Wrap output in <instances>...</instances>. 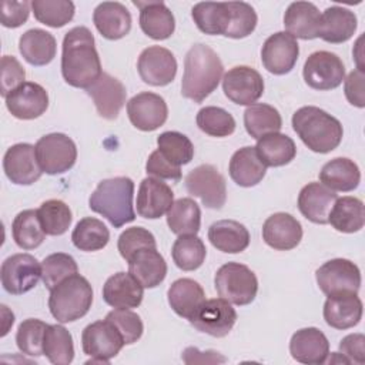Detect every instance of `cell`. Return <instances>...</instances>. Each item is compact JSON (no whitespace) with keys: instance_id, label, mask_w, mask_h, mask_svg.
<instances>
[{"instance_id":"obj_8","label":"cell","mask_w":365,"mask_h":365,"mask_svg":"<svg viewBox=\"0 0 365 365\" xmlns=\"http://www.w3.org/2000/svg\"><path fill=\"white\" fill-rule=\"evenodd\" d=\"M81 345L86 355L91 356L87 364H110L125 345L118 329L107 319L87 325L81 334Z\"/></svg>"},{"instance_id":"obj_25","label":"cell","mask_w":365,"mask_h":365,"mask_svg":"<svg viewBox=\"0 0 365 365\" xmlns=\"http://www.w3.org/2000/svg\"><path fill=\"white\" fill-rule=\"evenodd\" d=\"M338 195L321 182H308L298 195V210L315 224H328V217Z\"/></svg>"},{"instance_id":"obj_21","label":"cell","mask_w":365,"mask_h":365,"mask_svg":"<svg viewBox=\"0 0 365 365\" xmlns=\"http://www.w3.org/2000/svg\"><path fill=\"white\" fill-rule=\"evenodd\" d=\"M174 202L173 190L158 178L147 177L140 182L137 192V212L143 218L163 217Z\"/></svg>"},{"instance_id":"obj_47","label":"cell","mask_w":365,"mask_h":365,"mask_svg":"<svg viewBox=\"0 0 365 365\" xmlns=\"http://www.w3.org/2000/svg\"><path fill=\"white\" fill-rule=\"evenodd\" d=\"M31 9L37 21L57 29L66 26L74 17V3L70 0H33Z\"/></svg>"},{"instance_id":"obj_11","label":"cell","mask_w":365,"mask_h":365,"mask_svg":"<svg viewBox=\"0 0 365 365\" xmlns=\"http://www.w3.org/2000/svg\"><path fill=\"white\" fill-rule=\"evenodd\" d=\"M317 284L325 295L344 292L356 294L361 287V271L349 259L334 258L322 264L315 272Z\"/></svg>"},{"instance_id":"obj_57","label":"cell","mask_w":365,"mask_h":365,"mask_svg":"<svg viewBox=\"0 0 365 365\" xmlns=\"http://www.w3.org/2000/svg\"><path fill=\"white\" fill-rule=\"evenodd\" d=\"M31 3L4 0L1 3V24L9 29H16L24 24L30 14Z\"/></svg>"},{"instance_id":"obj_46","label":"cell","mask_w":365,"mask_h":365,"mask_svg":"<svg viewBox=\"0 0 365 365\" xmlns=\"http://www.w3.org/2000/svg\"><path fill=\"white\" fill-rule=\"evenodd\" d=\"M160 154L173 165L181 167L188 164L194 157L191 140L178 131H164L157 137Z\"/></svg>"},{"instance_id":"obj_42","label":"cell","mask_w":365,"mask_h":365,"mask_svg":"<svg viewBox=\"0 0 365 365\" xmlns=\"http://www.w3.org/2000/svg\"><path fill=\"white\" fill-rule=\"evenodd\" d=\"M43 354L54 365H68L74 358L73 336L58 324L47 325L43 341Z\"/></svg>"},{"instance_id":"obj_20","label":"cell","mask_w":365,"mask_h":365,"mask_svg":"<svg viewBox=\"0 0 365 365\" xmlns=\"http://www.w3.org/2000/svg\"><path fill=\"white\" fill-rule=\"evenodd\" d=\"M87 94L93 98L97 113L106 120H115L118 117L127 97L124 84L108 73H103L87 88Z\"/></svg>"},{"instance_id":"obj_60","label":"cell","mask_w":365,"mask_h":365,"mask_svg":"<svg viewBox=\"0 0 365 365\" xmlns=\"http://www.w3.org/2000/svg\"><path fill=\"white\" fill-rule=\"evenodd\" d=\"M181 359L191 365V364H224L227 358L222 356L217 351H200L195 346H188L182 351Z\"/></svg>"},{"instance_id":"obj_3","label":"cell","mask_w":365,"mask_h":365,"mask_svg":"<svg viewBox=\"0 0 365 365\" xmlns=\"http://www.w3.org/2000/svg\"><path fill=\"white\" fill-rule=\"evenodd\" d=\"M292 128L311 151L319 154L335 150L344 134L339 120L315 106L298 108L292 114Z\"/></svg>"},{"instance_id":"obj_17","label":"cell","mask_w":365,"mask_h":365,"mask_svg":"<svg viewBox=\"0 0 365 365\" xmlns=\"http://www.w3.org/2000/svg\"><path fill=\"white\" fill-rule=\"evenodd\" d=\"M127 114L135 128L141 131H154L165 123L168 108L161 96L151 91H143L130 98L127 103Z\"/></svg>"},{"instance_id":"obj_44","label":"cell","mask_w":365,"mask_h":365,"mask_svg":"<svg viewBox=\"0 0 365 365\" xmlns=\"http://www.w3.org/2000/svg\"><path fill=\"white\" fill-rule=\"evenodd\" d=\"M14 242L23 250H34L46 238V232L38 220L37 210H24L16 215L11 224Z\"/></svg>"},{"instance_id":"obj_28","label":"cell","mask_w":365,"mask_h":365,"mask_svg":"<svg viewBox=\"0 0 365 365\" xmlns=\"http://www.w3.org/2000/svg\"><path fill=\"white\" fill-rule=\"evenodd\" d=\"M356 26L358 20L354 11L346 7L331 6L321 14L318 37L332 44L345 43L354 36Z\"/></svg>"},{"instance_id":"obj_43","label":"cell","mask_w":365,"mask_h":365,"mask_svg":"<svg viewBox=\"0 0 365 365\" xmlns=\"http://www.w3.org/2000/svg\"><path fill=\"white\" fill-rule=\"evenodd\" d=\"M110 231L106 224L94 217H86L80 220L73 232L71 241L80 251H98L108 244Z\"/></svg>"},{"instance_id":"obj_6","label":"cell","mask_w":365,"mask_h":365,"mask_svg":"<svg viewBox=\"0 0 365 365\" xmlns=\"http://www.w3.org/2000/svg\"><path fill=\"white\" fill-rule=\"evenodd\" d=\"M214 285L218 295L234 305L251 304L258 292L255 274L244 264L227 262L215 274Z\"/></svg>"},{"instance_id":"obj_51","label":"cell","mask_w":365,"mask_h":365,"mask_svg":"<svg viewBox=\"0 0 365 365\" xmlns=\"http://www.w3.org/2000/svg\"><path fill=\"white\" fill-rule=\"evenodd\" d=\"M46 322L29 318L24 319L17 329L16 334V344L19 349L29 355V356H41L43 354V341H44V332L47 329Z\"/></svg>"},{"instance_id":"obj_55","label":"cell","mask_w":365,"mask_h":365,"mask_svg":"<svg viewBox=\"0 0 365 365\" xmlns=\"http://www.w3.org/2000/svg\"><path fill=\"white\" fill-rule=\"evenodd\" d=\"M26 71L19 60L13 56L1 57V96L6 97L9 93L16 90L24 83Z\"/></svg>"},{"instance_id":"obj_24","label":"cell","mask_w":365,"mask_h":365,"mask_svg":"<svg viewBox=\"0 0 365 365\" xmlns=\"http://www.w3.org/2000/svg\"><path fill=\"white\" fill-rule=\"evenodd\" d=\"M144 297V287L130 272L111 275L103 287V299L113 308H137Z\"/></svg>"},{"instance_id":"obj_15","label":"cell","mask_w":365,"mask_h":365,"mask_svg":"<svg viewBox=\"0 0 365 365\" xmlns=\"http://www.w3.org/2000/svg\"><path fill=\"white\" fill-rule=\"evenodd\" d=\"M137 70L144 83L163 87L174 80L177 74V60L168 48L150 46L141 51Z\"/></svg>"},{"instance_id":"obj_37","label":"cell","mask_w":365,"mask_h":365,"mask_svg":"<svg viewBox=\"0 0 365 365\" xmlns=\"http://www.w3.org/2000/svg\"><path fill=\"white\" fill-rule=\"evenodd\" d=\"M191 16L200 31L211 36H225L230 26L231 11L227 1H201L192 7Z\"/></svg>"},{"instance_id":"obj_23","label":"cell","mask_w":365,"mask_h":365,"mask_svg":"<svg viewBox=\"0 0 365 365\" xmlns=\"http://www.w3.org/2000/svg\"><path fill=\"white\" fill-rule=\"evenodd\" d=\"M291 356L308 365L325 364L329 355V342L322 331L314 327L298 329L289 341Z\"/></svg>"},{"instance_id":"obj_26","label":"cell","mask_w":365,"mask_h":365,"mask_svg":"<svg viewBox=\"0 0 365 365\" xmlns=\"http://www.w3.org/2000/svg\"><path fill=\"white\" fill-rule=\"evenodd\" d=\"M362 301L356 294L344 292L328 295L324 304V319L335 329H348L359 324Z\"/></svg>"},{"instance_id":"obj_10","label":"cell","mask_w":365,"mask_h":365,"mask_svg":"<svg viewBox=\"0 0 365 365\" xmlns=\"http://www.w3.org/2000/svg\"><path fill=\"white\" fill-rule=\"evenodd\" d=\"M187 191L198 197L207 208L220 210L227 200L225 178L211 164H201L185 177Z\"/></svg>"},{"instance_id":"obj_39","label":"cell","mask_w":365,"mask_h":365,"mask_svg":"<svg viewBox=\"0 0 365 365\" xmlns=\"http://www.w3.org/2000/svg\"><path fill=\"white\" fill-rule=\"evenodd\" d=\"M328 222L339 232H356L364 227V202L356 197L336 198L328 217Z\"/></svg>"},{"instance_id":"obj_19","label":"cell","mask_w":365,"mask_h":365,"mask_svg":"<svg viewBox=\"0 0 365 365\" xmlns=\"http://www.w3.org/2000/svg\"><path fill=\"white\" fill-rule=\"evenodd\" d=\"M6 107L19 120H33L40 117L48 107L46 88L33 81H24L6 97Z\"/></svg>"},{"instance_id":"obj_30","label":"cell","mask_w":365,"mask_h":365,"mask_svg":"<svg viewBox=\"0 0 365 365\" xmlns=\"http://www.w3.org/2000/svg\"><path fill=\"white\" fill-rule=\"evenodd\" d=\"M128 272L137 278L144 288L160 285L167 275V262L157 248H143L128 261Z\"/></svg>"},{"instance_id":"obj_34","label":"cell","mask_w":365,"mask_h":365,"mask_svg":"<svg viewBox=\"0 0 365 365\" xmlns=\"http://www.w3.org/2000/svg\"><path fill=\"white\" fill-rule=\"evenodd\" d=\"M19 50L29 64L46 66L56 57L57 43L51 33L41 29H31L21 34Z\"/></svg>"},{"instance_id":"obj_36","label":"cell","mask_w":365,"mask_h":365,"mask_svg":"<svg viewBox=\"0 0 365 365\" xmlns=\"http://www.w3.org/2000/svg\"><path fill=\"white\" fill-rule=\"evenodd\" d=\"M319 181L332 191H352L359 185L361 171L356 163L345 157L328 161L319 171Z\"/></svg>"},{"instance_id":"obj_22","label":"cell","mask_w":365,"mask_h":365,"mask_svg":"<svg viewBox=\"0 0 365 365\" xmlns=\"http://www.w3.org/2000/svg\"><path fill=\"white\" fill-rule=\"evenodd\" d=\"M262 238L265 244L274 250H292L302 238L301 222L288 212H275L265 220L262 225Z\"/></svg>"},{"instance_id":"obj_48","label":"cell","mask_w":365,"mask_h":365,"mask_svg":"<svg viewBox=\"0 0 365 365\" xmlns=\"http://www.w3.org/2000/svg\"><path fill=\"white\" fill-rule=\"evenodd\" d=\"M38 220L41 227L47 235H63L73 220L71 210L61 200H47L44 201L38 210Z\"/></svg>"},{"instance_id":"obj_41","label":"cell","mask_w":365,"mask_h":365,"mask_svg":"<svg viewBox=\"0 0 365 365\" xmlns=\"http://www.w3.org/2000/svg\"><path fill=\"white\" fill-rule=\"evenodd\" d=\"M167 224L177 235H197L201 225V210L192 198H180L167 211Z\"/></svg>"},{"instance_id":"obj_31","label":"cell","mask_w":365,"mask_h":365,"mask_svg":"<svg viewBox=\"0 0 365 365\" xmlns=\"http://www.w3.org/2000/svg\"><path fill=\"white\" fill-rule=\"evenodd\" d=\"M321 13L309 1H294L284 14V26L288 34L302 40L318 37Z\"/></svg>"},{"instance_id":"obj_29","label":"cell","mask_w":365,"mask_h":365,"mask_svg":"<svg viewBox=\"0 0 365 365\" xmlns=\"http://www.w3.org/2000/svg\"><path fill=\"white\" fill-rule=\"evenodd\" d=\"M140 9V27L154 40H165L175 30V20L163 1H133Z\"/></svg>"},{"instance_id":"obj_38","label":"cell","mask_w":365,"mask_h":365,"mask_svg":"<svg viewBox=\"0 0 365 365\" xmlns=\"http://www.w3.org/2000/svg\"><path fill=\"white\" fill-rule=\"evenodd\" d=\"M255 150L267 167H282L297 155L294 140L281 133H272L258 138Z\"/></svg>"},{"instance_id":"obj_27","label":"cell","mask_w":365,"mask_h":365,"mask_svg":"<svg viewBox=\"0 0 365 365\" xmlns=\"http://www.w3.org/2000/svg\"><path fill=\"white\" fill-rule=\"evenodd\" d=\"M93 21L98 33L108 40H120L131 30V14L118 1H103L93 13Z\"/></svg>"},{"instance_id":"obj_33","label":"cell","mask_w":365,"mask_h":365,"mask_svg":"<svg viewBox=\"0 0 365 365\" xmlns=\"http://www.w3.org/2000/svg\"><path fill=\"white\" fill-rule=\"evenodd\" d=\"M167 297L173 311L188 321L205 301L202 287L191 278H180L174 281L168 288Z\"/></svg>"},{"instance_id":"obj_13","label":"cell","mask_w":365,"mask_h":365,"mask_svg":"<svg viewBox=\"0 0 365 365\" xmlns=\"http://www.w3.org/2000/svg\"><path fill=\"white\" fill-rule=\"evenodd\" d=\"M237 321V312L231 304L222 298L205 299L190 319L191 325L200 332L215 338L230 334Z\"/></svg>"},{"instance_id":"obj_58","label":"cell","mask_w":365,"mask_h":365,"mask_svg":"<svg viewBox=\"0 0 365 365\" xmlns=\"http://www.w3.org/2000/svg\"><path fill=\"white\" fill-rule=\"evenodd\" d=\"M365 74L361 70H352L346 78H344V91L346 100L355 107H365V91H364Z\"/></svg>"},{"instance_id":"obj_53","label":"cell","mask_w":365,"mask_h":365,"mask_svg":"<svg viewBox=\"0 0 365 365\" xmlns=\"http://www.w3.org/2000/svg\"><path fill=\"white\" fill-rule=\"evenodd\" d=\"M106 319L110 321L118 329L125 345L137 342L143 335V331H144L143 321L135 312L130 309L115 308L106 315Z\"/></svg>"},{"instance_id":"obj_59","label":"cell","mask_w":365,"mask_h":365,"mask_svg":"<svg viewBox=\"0 0 365 365\" xmlns=\"http://www.w3.org/2000/svg\"><path fill=\"white\" fill-rule=\"evenodd\" d=\"M341 354L349 361V364L365 362V336L364 334H349L339 342Z\"/></svg>"},{"instance_id":"obj_7","label":"cell","mask_w":365,"mask_h":365,"mask_svg":"<svg viewBox=\"0 0 365 365\" xmlns=\"http://www.w3.org/2000/svg\"><path fill=\"white\" fill-rule=\"evenodd\" d=\"M36 155L43 173L50 175L63 174L76 164L77 147L68 135L51 133L38 138Z\"/></svg>"},{"instance_id":"obj_9","label":"cell","mask_w":365,"mask_h":365,"mask_svg":"<svg viewBox=\"0 0 365 365\" xmlns=\"http://www.w3.org/2000/svg\"><path fill=\"white\" fill-rule=\"evenodd\" d=\"M302 76L305 83L314 90H334L345 78V66L335 53L319 50L308 56Z\"/></svg>"},{"instance_id":"obj_2","label":"cell","mask_w":365,"mask_h":365,"mask_svg":"<svg viewBox=\"0 0 365 365\" xmlns=\"http://www.w3.org/2000/svg\"><path fill=\"white\" fill-rule=\"evenodd\" d=\"M224 66L218 54L205 44H194L184 58L181 94L194 103H201L220 84Z\"/></svg>"},{"instance_id":"obj_45","label":"cell","mask_w":365,"mask_h":365,"mask_svg":"<svg viewBox=\"0 0 365 365\" xmlns=\"http://www.w3.org/2000/svg\"><path fill=\"white\" fill-rule=\"evenodd\" d=\"M174 264L182 271L200 268L205 259L207 250L202 240L197 235H180L171 250Z\"/></svg>"},{"instance_id":"obj_56","label":"cell","mask_w":365,"mask_h":365,"mask_svg":"<svg viewBox=\"0 0 365 365\" xmlns=\"http://www.w3.org/2000/svg\"><path fill=\"white\" fill-rule=\"evenodd\" d=\"M145 171L148 175L158 178V180H173L180 181L181 180V168L173 165L168 163L158 150L153 151L147 160Z\"/></svg>"},{"instance_id":"obj_40","label":"cell","mask_w":365,"mask_h":365,"mask_svg":"<svg viewBox=\"0 0 365 365\" xmlns=\"http://www.w3.org/2000/svg\"><path fill=\"white\" fill-rule=\"evenodd\" d=\"M244 125L252 138H261L267 134L279 133L282 118L279 111L264 103H254L244 111Z\"/></svg>"},{"instance_id":"obj_16","label":"cell","mask_w":365,"mask_h":365,"mask_svg":"<svg viewBox=\"0 0 365 365\" xmlns=\"http://www.w3.org/2000/svg\"><path fill=\"white\" fill-rule=\"evenodd\" d=\"M299 47L291 34L287 31H278L271 34L262 46L261 61L264 67L275 74L282 76L289 73L297 64Z\"/></svg>"},{"instance_id":"obj_5","label":"cell","mask_w":365,"mask_h":365,"mask_svg":"<svg viewBox=\"0 0 365 365\" xmlns=\"http://www.w3.org/2000/svg\"><path fill=\"white\" fill-rule=\"evenodd\" d=\"M93 288L87 278L74 274L50 289L48 308L61 324L83 318L91 308Z\"/></svg>"},{"instance_id":"obj_12","label":"cell","mask_w":365,"mask_h":365,"mask_svg":"<svg viewBox=\"0 0 365 365\" xmlns=\"http://www.w3.org/2000/svg\"><path fill=\"white\" fill-rule=\"evenodd\" d=\"M41 277V265L30 254H14L1 264L0 278L3 288L13 295L33 289Z\"/></svg>"},{"instance_id":"obj_54","label":"cell","mask_w":365,"mask_h":365,"mask_svg":"<svg viewBox=\"0 0 365 365\" xmlns=\"http://www.w3.org/2000/svg\"><path fill=\"white\" fill-rule=\"evenodd\" d=\"M120 255L128 261L137 251L143 248H157L154 235L143 227H131L123 231L117 242Z\"/></svg>"},{"instance_id":"obj_52","label":"cell","mask_w":365,"mask_h":365,"mask_svg":"<svg viewBox=\"0 0 365 365\" xmlns=\"http://www.w3.org/2000/svg\"><path fill=\"white\" fill-rule=\"evenodd\" d=\"M231 11L230 26L225 37L244 38L250 36L257 27V13L251 4L245 1H227Z\"/></svg>"},{"instance_id":"obj_49","label":"cell","mask_w":365,"mask_h":365,"mask_svg":"<svg viewBox=\"0 0 365 365\" xmlns=\"http://www.w3.org/2000/svg\"><path fill=\"white\" fill-rule=\"evenodd\" d=\"M198 128L211 137H228L235 131L234 117L224 108L208 106L197 114Z\"/></svg>"},{"instance_id":"obj_1","label":"cell","mask_w":365,"mask_h":365,"mask_svg":"<svg viewBox=\"0 0 365 365\" xmlns=\"http://www.w3.org/2000/svg\"><path fill=\"white\" fill-rule=\"evenodd\" d=\"M61 74L67 84L77 88H88L103 74L93 33L77 26L68 30L63 38Z\"/></svg>"},{"instance_id":"obj_35","label":"cell","mask_w":365,"mask_h":365,"mask_svg":"<svg viewBox=\"0 0 365 365\" xmlns=\"http://www.w3.org/2000/svg\"><path fill=\"white\" fill-rule=\"evenodd\" d=\"M208 240L218 251L238 254L250 245V232L238 221L220 220L210 225Z\"/></svg>"},{"instance_id":"obj_50","label":"cell","mask_w":365,"mask_h":365,"mask_svg":"<svg viewBox=\"0 0 365 365\" xmlns=\"http://www.w3.org/2000/svg\"><path fill=\"white\" fill-rule=\"evenodd\" d=\"M76 259L64 252H54L41 261V279L48 289H53L63 279L77 274Z\"/></svg>"},{"instance_id":"obj_4","label":"cell","mask_w":365,"mask_h":365,"mask_svg":"<svg viewBox=\"0 0 365 365\" xmlns=\"http://www.w3.org/2000/svg\"><path fill=\"white\" fill-rule=\"evenodd\" d=\"M134 182L128 177H114L98 182L88 198L91 211L103 215L114 228L135 220L133 207Z\"/></svg>"},{"instance_id":"obj_14","label":"cell","mask_w":365,"mask_h":365,"mask_svg":"<svg viewBox=\"0 0 365 365\" xmlns=\"http://www.w3.org/2000/svg\"><path fill=\"white\" fill-rule=\"evenodd\" d=\"M222 91L232 103L251 106L262 96L264 80L255 68L237 66L224 74Z\"/></svg>"},{"instance_id":"obj_18","label":"cell","mask_w":365,"mask_h":365,"mask_svg":"<svg viewBox=\"0 0 365 365\" xmlns=\"http://www.w3.org/2000/svg\"><path fill=\"white\" fill-rule=\"evenodd\" d=\"M3 168L7 178L19 185H30L43 174L37 161L36 145L29 143H19L7 148L3 157Z\"/></svg>"},{"instance_id":"obj_32","label":"cell","mask_w":365,"mask_h":365,"mask_svg":"<svg viewBox=\"0 0 365 365\" xmlns=\"http://www.w3.org/2000/svg\"><path fill=\"white\" fill-rule=\"evenodd\" d=\"M228 171L232 181L240 187H254L264 178L267 165L261 161L255 147L247 145L232 154Z\"/></svg>"}]
</instances>
